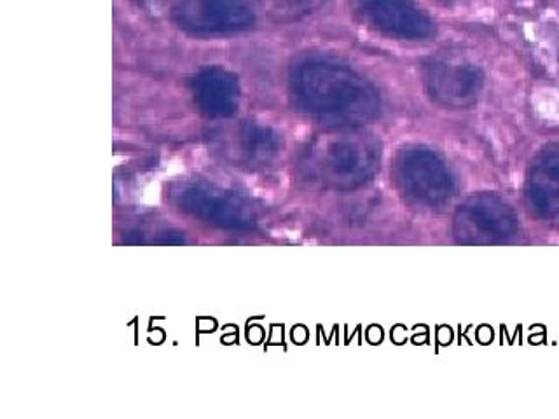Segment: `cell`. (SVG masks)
I'll list each match as a JSON object with an SVG mask.
<instances>
[{
  "label": "cell",
  "mask_w": 559,
  "mask_h": 419,
  "mask_svg": "<svg viewBox=\"0 0 559 419\" xmlns=\"http://www.w3.org/2000/svg\"><path fill=\"white\" fill-rule=\"evenodd\" d=\"M305 89L317 104L332 109L352 110L369 104L366 87L340 70L311 69L305 75Z\"/></svg>",
  "instance_id": "obj_1"
},
{
  "label": "cell",
  "mask_w": 559,
  "mask_h": 419,
  "mask_svg": "<svg viewBox=\"0 0 559 419\" xmlns=\"http://www.w3.org/2000/svg\"><path fill=\"white\" fill-rule=\"evenodd\" d=\"M358 11L384 31L419 37L430 31L427 14L413 0H355Z\"/></svg>",
  "instance_id": "obj_2"
},
{
  "label": "cell",
  "mask_w": 559,
  "mask_h": 419,
  "mask_svg": "<svg viewBox=\"0 0 559 419\" xmlns=\"http://www.w3.org/2000/svg\"><path fill=\"white\" fill-rule=\"evenodd\" d=\"M179 16L186 25L198 28H229L250 20L243 0H183Z\"/></svg>",
  "instance_id": "obj_3"
},
{
  "label": "cell",
  "mask_w": 559,
  "mask_h": 419,
  "mask_svg": "<svg viewBox=\"0 0 559 419\" xmlns=\"http://www.w3.org/2000/svg\"><path fill=\"white\" fill-rule=\"evenodd\" d=\"M432 84L442 98L462 100V98H468L476 89L477 75L467 69L437 67L433 70Z\"/></svg>",
  "instance_id": "obj_4"
},
{
  "label": "cell",
  "mask_w": 559,
  "mask_h": 419,
  "mask_svg": "<svg viewBox=\"0 0 559 419\" xmlns=\"http://www.w3.org/2000/svg\"><path fill=\"white\" fill-rule=\"evenodd\" d=\"M261 2L280 14H305L320 8L325 0H261Z\"/></svg>",
  "instance_id": "obj_5"
}]
</instances>
